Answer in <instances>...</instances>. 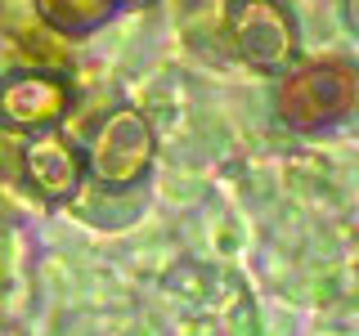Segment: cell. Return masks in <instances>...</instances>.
Masks as SVG:
<instances>
[{
	"label": "cell",
	"instance_id": "cell-1",
	"mask_svg": "<svg viewBox=\"0 0 359 336\" xmlns=\"http://www.w3.org/2000/svg\"><path fill=\"white\" fill-rule=\"evenodd\" d=\"M278 121L292 130H328L351 117L355 104V72L351 63L328 59V63H306L287 72V81L274 94Z\"/></svg>",
	"mask_w": 359,
	"mask_h": 336
},
{
	"label": "cell",
	"instance_id": "cell-2",
	"mask_svg": "<svg viewBox=\"0 0 359 336\" xmlns=\"http://www.w3.org/2000/svg\"><path fill=\"white\" fill-rule=\"evenodd\" d=\"M229 41L256 72H287L297 59V18L283 0H229Z\"/></svg>",
	"mask_w": 359,
	"mask_h": 336
},
{
	"label": "cell",
	"instance_id": "cell-3",
	"mask_svg": "<svg viewBox=\"0 0 359 336\" xmlns=\"http://www.w3.org/2000/svg\"><path fill=\"white\" fill-rule=\"evenodd\" d=\"M81 162H86L90 179L99 188H108V193L135 188L149 175V162H153V130L135 112H112L108 121H99L95 139L81 153Z\"/></svg>",
	"mask_w": 359,
	"mask_h": 336
},
{
	"label": "cell",
	"instance_id": "cell-4",
	"mask_svg": "<svg viewBox=\"0 0 359 336\" xmlns=\"http://www.w3.org/2000/svg\"><path fill=\"white\" fill-rule=\"evenodd\" d=\"M72 90L54 72H14L0 81V121L9 130H50L63 121Z\"/></svg>",
	"mask_w": 359,
	"mask_h": 336
},
{
	"label": "cell",
	"instance_id": "cell-5",
	"mask_svg": "<svg viewBox=\"0 0 359 336\" xmlns=\"http://www.w3.org/2000/svg\"><path fill=\"white\" fill-rule=\"evenodd\" d=\"M22 171H27L32 188H36L45 202H67V197H76V188H81L86 162L67 139H36V144H27V153H22Z\"/></svg>",
	"mask_w": 359,
	"mask_h": 336
},
{
	"label": "cell",
	"instance_id": "cell-6",
	"mask_svg": "<svg viewBox=\"0 0 359 336\" xmlns=\"http://www.w3.org/2000/svg\"><path fill=\"white\" fill-rule=\"evenodd\" d=\"M41 18L63 36H86V31L104 27L117 9V0H36Z\"/></svg>",
	"mask_w": 359,
	"mask_h": 336
},
{
	"label": "cell",
	"instance_id": "cell-7",
	"mask_svg": "<svg viewBox=\"0 0 359 336\" xmlns=\"http://www.w3.org/2000/svg\"><path fill=\"white\" fill-rule=\"evenodd\" d=\"M117 5H144V0H117Z\"/></svg>",
	"mask_w": 359,
	"mask_h": 336
}]
</instances>
